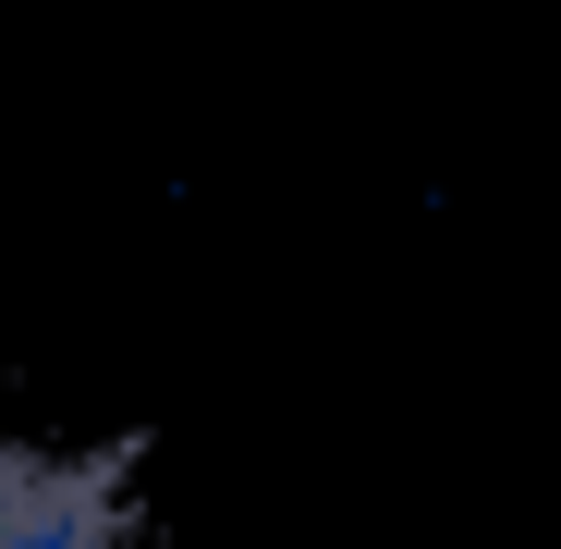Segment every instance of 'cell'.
<instances>
[{"label": "cell", "instance_id": "obj_1", "mask_svg": "<svg viewBox=\"0 0 561 549\" xmlns=\"http://www.w3.org/2000/svg\"><path fill=\"white\" fill-rule=\"evenodd\" d=\"M0 549H147L135 465L123 451H61L0 427Z\"/></svg>", "mask_w": 561, "mask_h": 549}]
</instances>
